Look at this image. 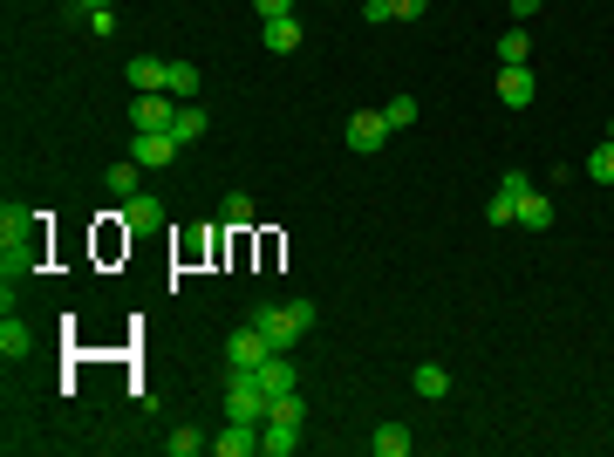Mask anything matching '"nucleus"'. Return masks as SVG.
<instances>
[{
    "instance_id": "nucleus-7",
    "label": "nucleus",
    "mask_w": 614,
    "mask_h": 457,
    "mask_svg": "<svg viewBox=\"0 0 614 457\" xmlns=\"http://www.w3.org/2000/svg\"><path fill=\"white\" fill-rule=\"evenodd\" d=\"M533 96H539L533 69H526V62H512V69H505V62H499V103H505V110H526Z\"/></svg>"
},
{
    "instance_id": "nucleus-5",
    "label": "nucleus",
    "mask_w": 614,
    "mask_h": 457,
    "mask_svg": "<svg viewBox=\"0 0 614 457\" xmlns=\"http://www.w3.org/2000/svg\"><path fill=\"white\" fill-rule=\"evenodd\" d=\"M171 116H178V96H171V89H144V96L130 103V123H137V130H171Z\"/></svg>"
},
{
    "instance_id": "nucleus-29",
    "label": "nucleus",
    "mask_w": 614,
    "mask_h": 457,
    "mask_svg": "<svg viewBox=\"0 0 614 457\" xmlns=\"http://www.w3.org/2000/svg\"><path fill=\"white\" fill-rule=\"evenodd\" d=\"M587 178H594V185H614V144H601V151L587 157Z\"/></svg>"
},
{
    "instance_id": "nucleus-25",
    "label": "nucleus",
    "mask_w": 614,
    "mask_h": 457,
    "mask_svg": "<svg viewBox=\"0 0 614 457\" xmlns=\"http://www.w3.org/2000/svg\"><path fill=\"white\" fill-rule=\"evenodd\" d=\"M164 451H171V457H198V451H212V437H198V430H171Z\"/></svg>"
},
{
    "instance_id": "nucleus-3",
    "label": "nucleus",
    "mask_w": 614,
    "mask_h": 457,
    "mask_svg": "<svg viewBox=\"0 0 614 457\" xmlns=\"http://www.w3.org/2000/svg\"><path fill=\"white\" fill-rule=\"evenodd\" d=\"M267 410H273V396H267L253 376H232V382H226V417H239V423H267Z\"/></svg>"
},
{
    "instance_id": "nucleus-34",
    "label": "nucleus",
    "mask_w": 614,
    "mask_h": 457,
    "mask_svg": "<svg viewBox=\"0 0 614 457\" xmlns=\"http://www.w3.org/2000/svg\"><path fill=\"white\" fill-rule=\"evenodd\" d=\"M539 7H546V0H512V21H533Z\"/></svg>"
},
{
    "instance_id": "nucleus-24",
    "label": "nucleus",
    "mask_w": 614,
    "mask_h": 457,
    "mask_svg": "<svg viewBox=\"0 0 614 457\" xmlns=\"http://www.w3.org/2000/svg\"><path fill=\"white\" fill-rule=\"evenodd\" d=\"M267 423H294V430H301V423H307V403H301V389H287V396H273Z\"/></svg>"
},
{
    "instance_id": "nucleus-36",
    "label": "nucleus",
    "mask_w": 614,
    "mask_h": 457,
    "mask_svg": "<svg viewBox=\"0 0 614 457\" xmlns=\"http://www.w3.org/2000/svg\"><path fill=\"white\" fill-rule=\"evenodd\" d=\"M608 144H614V123H608Z\"/></svg>"
},
{
    "instance_id": "nucleus-23",
    "label": "nucleus",
    "mask_w": 614,
    "mask_h": 457,
    "mask_svg": "<svg viewBox=\"0 0 614 457\" xmlns=\"http://www.w3.org/2000/svg\"><path fill=\"white\" fill-rule=\"evenodd\" d=\"M164 89H171L178 103H192V96H198V69H192V62H171V69H164Z\"/></svg>"
},
{
    "instance_id": "nucleus-4",
    "label": "nucleus",
    "mask_w": 614,
    "mask_h": 457,
    "mask_svg": "<svg viewBox=\"0 0 614 457\" xmlns=\"http://www.w3.org/2000/svg\"><path fill=\"white\" fill-rule=\"evenodd\" d=\"M342 137H348V151H362V157H369V151H383V144L396 137V130L383 123V110H355V116H348V130H342Z\"/></svg>"
},
{
    "instance_id": "nucleus-18",
    "label": "nucleus",
    "mask_w": 614,
    "mask_h": 457,
    "mask_svg": "<svg viewBox=\"0 0 614 457\" xmlns=\"http://www.w3.org/2000/svg\"><path fill=\"white\" fill-rule=\"evenodd\" d=\"M137 171H144L137 157H123V164H110V171H103V191H110V198H137Z\"/></svg>"
},
{
    "instance_id": "nucleus-30",
    "label": "nucleus",
    "mask_w": 614,
    "mask_h": 457,
    "mask_svg": "<svg viewBox=\"0 0 614 457\" xmlns=\"http://www.w3.org/2000/svg\"><path fill=\"white\" fill-rule=\"evenodd\" d=\"M362 21H369V28H383V21H396V7H389V0H362Z\"/></svg>"
},
{
    "instance_id": "nucleus-9",
    "label": "nucleus",
    "mask_w": 614,
    "mask_h": 457,
    "mask_svg": "<svg viewBox=\"0 0 614 457\" xmlns=\"http://www.w3.org/2000/svg\"><path fill=\"white\" fill-rule=\"evenodd\" d=\"M130 157H137V164H171V157H178V137H171V130H137V137H130Z\"/></svg>"
},
{
    "instance_id": "nucleus-27",
    "label": "nucleus",
    "mask_w": 614,
    "mask_h": 457,
    "mask_svg": "<svg viewBox=\"0 0 614 457\" xmlns=\"http://www.w3.org/2000/svg\"><path fill=\"white\" fill-rule=\"evenodd\" d=\"M383 123H389V130H410V123H417V96H396V103H383Z\"/></svg>"
},
{
    "instance_id": "nucleus-20",
    "label": "nucleus",
    "mask_w": 614,
    "mask_h": 457,
    "mask_svg": "<svg viewBox=\"0 0 614 457\" xmlns=\"http://www.w3.org/2000/svg\"><path fill=\"white\" fill-rule=\"evenodd\" d=\"M526 55H533V35H526V21H512V28L499 35V62L512 69V62H526Z\"/></svg>"
},
{
    "instance_id": "nucleus-22",
    "label": "nucleus",
    "mask_w": 614,
    "mask_h": 457,
    "mask_svg": "<svg viewBox=\"0 0 614 457\" xmlns=\"http://www.w3.org/2000/svg\"><path fill=\"white\" fill-rule=\"evenodd\" d=\"M410 389H417V396H430V403H444V396H451V376H444L437 362H423L417 376H410Z\"/></svg>"
},
{
    "instance_id": "nucleus-35",
    "label": "nucleus",
    "mask_w": 614,
    "mask_h": 457,
    "mask_svg": "<svg viewBox=\"0 0 614 457\" xmlns=\"http://www.w3.org/2000/svg\"><path fill=\"white\" fill-rule=\"evenodd\" d=\"M69 7H82V14H103V7H110V0H69Z\"/></svg>"
},
{
    "instance_id": "nucleus-32",
    "label": "nucleus",
    "mask_w": 614,
    "mask_h": 457,
    "mask_svg": "<svg viewBox=\"0 0 614 457\" xmlns=\"http://www.w3.org/2000/svg\"><path fill=\"white\" fill-rule=\"evenodd\" d=\"M499 191H505V198H526V191H533V178H526V171H505Z\"/></svg>"
},
{
    "instance_id": "nucleus-19",
    "label": "nucleus",
    "mask_w": 614,
    "mask_h": 457,
    "mask_svg": "<svg viewBox=\"0 0 614 457\" xmlns=\"http://www.w3.org/2000/svg\"><path fill=\"white\" fill-rule=\"evenodd\" d=\"M410 444H417V437H410L403 423H383V430L369 437V451H376V457H410Z\"/></svg>"
},
{
    "instance_id": "nucleus-11",
    "label": "nucleus",
    "mask_w": 614,
    "mask_h": 457,
    "mask_svg": "<svg viewBox=\"0 0 614 457\" xmlns=\"http://www.w3.org/2000/svg\"><path fill=\"white\" fill-rule=\"evenodd\" d=\"M28 232H41V219H35V212H28V205H14V198H7V205H0V246H14V239H28Z\"/></svg>"
},
{
    "instance_id": "nucleus-33",
    "label": "nucleus",
    "mask_w": 614,
    "mask_h": 457,
    "mask_svg": "<svg viewBox=\"0 0 614 457\" xmlns=\"http://www.w3.org/2000/svg\"><path fill=\"white\" fill-rule=\"evenodd\" d=\"M396 7V21H417V14H430V0H389Z\"/></svg>"
},
{
    "instance_id": "nucleus-10",
    "label": "nucleus",
    "mask_w": 614,
    "mask_h": 457,
    "mask_svg": "<svg viewBox=\"0 0 614 457\" xmlns=\"http://www.w3.org/2000/svg\"><path fill=\"white\" fill-rule=\"evenodd\" d=\"M253 382H260L267 396H287V389H294V362H287V348H273L267 362L253 369Z\"/></svg>"
},
{
    "instance_id": "nucleus-1",
    "label": "nucleus",
    "mask_w": 614,
    "mask_h": 457,
    "mask_svg": "<svg viewBox=\"0 0 614 457\" xmlns=\"http://www.w3.org/2000/svg\"><path fill=\"white\" fill-rule=\"evenodd\" d=\"M253 328H260L273 348H294L307 328H314V301H260L253 307Z\"/></svg>"
},
{
    "instance_id": "nucleus-2",
    "label": "nucleus",
    "mask_w": 614,
    "mask_h": 457,
    "mask_svg": "<svg viewBox=\"0 0 614 457\" xmlns=\"http://www.w3.org/2000/svg\"><path fill=\"white\" fill-rule=\"evenodd\" d=\"M267 355H273V342L253 328V321H246V328H232V342H226V369H232V376H253Z\"/></svg>"
},
{
    "instance_id": "nucleus-26",
    "label": "nucleus",
    "mask_w": 614,
    "mask_h": 457,
    "mask_svg": "<svg viewBox=\"0 0 614 457\" xmlns=\"http://www.w3.org/2000/svg\"><path fill=\"white\" fill-rule=\"evenodd\" d=\"M219 219H226L232 232H246V226H253V198H246V191H232V198H226V212H219Z\"/></svg>"
},
{
    "instance_id": "nucleus-13",
    "label": "nucleus",
    "mask_w": 614,
    "mask_h": 457,
    "mask_svg": "<svg viewBox=\"0 0 614 457\" xmlns=\"http://www.w3.org/2000/svg\"><path fill=\"white\" fill-rule=\"evenodd\" d=\"M157 219H164V205H157L151 191H137V198H123V226H130V232H151Z\"/></svg>"
},
{
    "instance_id": "nucleus-28",
    "label": "nucleus",
    "mask_w": 614,
    "mask_h": 457,
    "mask_svg": "<svg viewBox=\"0 0 614 457\" xmlns=\"http://www.w3.org/2000/svg\"><path fill=\"white\" fill-rule=\"evenodd\" d=\"M485 219H492V226H519V198H505V191H492Z\"/></svg>"
},
{
    "instance_id": "nucleus-31",
    "label": "nucleus",
    "mask_w": 614,
    "mask_h": 457,
    "mask_svg": "<svg viewBox=\"0 0 614 457\" xmlns=\"http://www.w3.org/2000/svg\"><path fill=\"white\" fill-rule=\"evenodd\" d=\"M253 7H260V21H287L294 14V0H253Z\"/></svg>"
},
{
    "instance_id": "nucleus-8",
    "label": "nucleus",
    "mask_w": 614,
    "mask_h": 457,
    "mask_svg": "<svg viewBox=\"0 0 614 457\" xmlns=\"http://www.w3.org/2000/svg\"><path fill=\"white\" fill-rule=\"evenodd\" d=\"M253 451H260V423L226 417V430L212 437V457H253Z\"/></svg>"
},
{
    "instance_id": "nucleus-6",
    "label": "nucleus",
    "mask_w": 614,
    "mask_h": 457,
    "mask_svg": "<svg viewBox=\"0 0 614 457\" xmlns=\"http://www.w3.org/2000/svg\"><path fill=\"white\" fill-rule=\"evenodd\" d=\"M35 267H41V232H28V239H14V246L0 253V273H7L0 287H14V280H28V273H35Z\"/></svg>"
},
{
    "instance_id": "nucleus-17",
    "label": "nucleus",
    "mask_w": 614,
    "mask_h": 457,
    "mask_svg": "<svg viewBox=\"0 0 614 457\" xmlns=\"http://www.w3.org/2000/svg\"><path fill=\"white\" fill-rule=\"evenodd\" d=\"M205 130H212V116L192 110V103H178V116H171V137H178V144H198Z\"/></svg>"
},
{
    "instance_id": "nucleus-15",
    "label": "nucleus",
    "mask_w": 614,
    "mask_h": 457,
    "mask_svg": "<svg viewBox=\"0 0 614 457\" xmlns=\"http://www.w3.org/2000/svg\"><path fill=\"white\" fill-rule=\"evenodd\" d=\"M519 226H526V232H546V226H553V198H546L539 185L519 198Z\"/></svg>"
},
{
    "instance_id": "nucleus-14",
    "label": "nucleus",
    "mask_w": 614,
    "mask_h": 457,
    "mask_svg": "<svg viewBox=\"0 0 614 457\" xmlns=\"http://www.w3.org/2000/svg\"><path fill=\"white\" fill-rule=\"evenodd\" d=\"M260 451L267 457H294L301 451V430H294V423H260Z\"/></svg>"
},
{
    "instance_id": "nucleus-12",
    "label": "nucleus",
    "mask_w": 614,
    "mask_h": 457,
    "mask_svg": "<svg viewBox=\"0 0 614 457\" xmlns=\"http://www.w3.org/2000/svg\"><path fill=\"white\" fill-rule=\"evenodd\" d=\"M28 348H35V328H28V321L7 307V321H0V355L14 362V355H28Z\"/></svg>"
},
{
    "instance_id": "nucleus-16",
    "label": "nucleus",
    "mask_w": 614,
    "mask_h": 457,
    "mask_svg": "<svg viewBox=\"0 0 614 457\" xmlns=\"http://www.w3.org/2000/svg\"><path fill=\"white\" fill-rule=\"evenodd\" d=\"M260 41H267V55H294V48H301V21H294V14H287V21H267Z\"/></svg>"
},
{
    "instance_id": "nucleus-21",
    "label": "nucleus",
    "mask_w": 614,
    "mask_h": 457,
    "mask_svg": "<svg viewBox=\"0 0 614 457\" xmlns=\"http://www.w3.org/2000/svg\"><path fill=\"white\" fill-rule=\"evenodd\" d=\"M164 69H171V62H157V55H137V62H130V89H137V96H144V89H164Z\"/></svg>"
}]
</instances>
